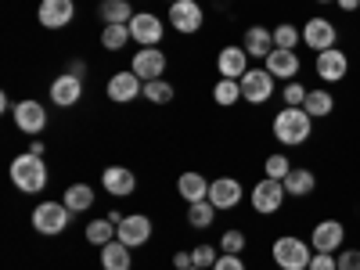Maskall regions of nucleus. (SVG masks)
<instances>
[{
  "instance_id": "nucleus-1",
  "label": "nucleus",
  "mask_w": 360,
  "mask_h": 270,
  "mask_svg": "<svg viewBox=\"0 0 360 270\" xmlns=\"http://www.w3.org/2000/svg\"><path fill=\"white\" fill-rule=\"evenodd\" d=\"M274 141H281L285 148H299V144H307L310 137H314V119H310V112L307 108H281L278 115H274Z\"/></svg>"
},
{
  "instance_id": "nucleus-2",
  "label": "nucleus",
  "mask_w": 360,
  "mask_h": 270,
  "mask_svg": "<svg viewBox=\"0 0 360 270\" xmlns=\"http://www.w3.org/2000/svg\"><path fill=\"white\" fill-rule=\"evenodd\" d=\"M11 184L22 191V195H40L47 188V166H44V155H33L25 152L11 162Z\"/></svg>"
},
{
  "instance_id": "nucleus-3",
  "label": "nucleus",
  "mask_w": 360,
  "mask_h": 270,
  "mask_svg": "<svg viewBox=\"0 0 360 270\" xmlns=\"http://www.w3.org/2000/svg\"><path fill=\"white\" fill-rule=\"evenodd\" d=\"M310 249H314V245H307L303 238L281 234L278 242L270 245V256H274V263H278L281 270H310V259H314Z\"/></svg>"
},
{
  "instance_id": "nucleus-4",
  "label": "nucleus",
  "mask_w": 360,
  "mask_h": 270,
  "mask_svg": "<svg viewBox=\"0 0 360 270\" xmlns=\"http://www.w3.org/2000/svg\"><path fill=\"white\" fill-rule=\"evenodd\" d=\"M69 205L65 202H40L37 209H33V227L40 231V234H62L65 227H69Z\"/></svg>"
},
{
  "instance_id": "nucleus-5",
  "label": "nucleus",
  "mask_w": 360,
  "mask_h": 270,
  "mask_svg": "<svg viewBox=\"0 0 360 270\" xmlns=\"http://www.w3.org/2000/svg\"><path fill=\"white\" fill-rule=\"evenodd\" d=\"M285 198H288V191H285L281 180H270V176H263L259 184L252 188V209H256L259 217L278 213V209L285 205Z\"/></svg>"
},
{
  "instance_id": "nucleus-6",
  "label": "nucleus",
  "mask_w": 360,
  "mask_h": 270,
  "mask_svg": "<svg viewBox=\"0 0 360 270\" xmlns=\"http://www.w3.org/2000/svg\"><path fill=\"white\" fill-rule=\"evenodd\" d=\"M303 44L310 47V51H328V47H335L339 44V29H335V22L332 18H324V15H314L307 25H303Z\"/></svg>"
},
{
  "instance_id": "nucleus-7",
  "label": "nucleus",
  "mask_w": 360,
  "mask_h": 270,
  "mask_svg": "<svg viewBox=\"0 0 360 270\" xmlns=\"http://www.w3.org/2000/svg\"><path fill=\"white\" fill-rule=\"evenodd\" d=\"M238 83H242V98H245L249 105H263V101L274 98V83H278V79L270 76L266 69H249Z\"/></svg>"
},
{
  "instance_id": "nucleus-8",
  "label": "nucleus",
  "mask_w": 360,
  "mask_h": 270,
  "mask_svg": "<svg viewBox=\"0 0 360 270\" xmlns=\"http://www.w3.org/2000/svg\"><path fill=\"white\" fill-rule=\"evenodd\" d=\"M314 69H317V76H321L324 83H342V79L349 76V58H346V51H339V47H328V51L317 54Z\"/></svg>"
},
{
  "instance_id": "nucleus-9",
  "label": "nucleus",
  "mask_w": 360,
  "mask_h": 270,
  "mask_svg": "<svg viewBox=\"0 0 360 270\" xmlns=\"http://www.w3.org/2000/svg\"><path fill=\"white\" fill-rule=\"evenodd\" d=\"M310 245H314V252H339L346 245V227L339 220H321L310 231Z\"/></svg>"
},
{
  "instance_id": "nucleus-10",
  "label": "nucleus",
  "mask_w": 360,
  "mask_h": 270,
  "mask_svg": "<svg viewBox=\"0 0 360 270\" xmlns=\"http://www.w3.org/2000/svg\"><path fill=\"white\" fill-rule=\"evenodd\" d=\"M15 127L22 130V134H44V127H47V108L40 105V101H33V98H29V101H18L15 105Z\"/></svg>"
},
{
  "instance_id": "nucleus-11",
  "label": "nucleus",
  "mask_w": 360,
  "mask_h": 270,
  "mask_svg": "<svg viewBox=\"0 0 360 270\" xmlns=\"http://www.w3.org/2000/svg\"><path fill=\"white\" fill-rule=\"evenodd\" d=\"M130 37L141 47H159V40H162V18L152 15V11H137L134 22H130Z\"/></svg>"
},
{
  "instance_id": "nucleus-12",
  "label": "nucleus",
  "mask_w": 360,
  "mask_h": 270,
  "mask_svg": "<svg viewBox=\"0 0 360 270\" xmlns=\"http://www.w3.org/2000/svg\"><path fill=\"white\" fill-rule=\"evenodd\" d=\"M137 94H144V79H141L134 69H127V72H115V76L108 79V101H115V105H127V101H134Z\"/></svg>"
},
{
  "instance_id": "nucleus-13",
  "label": "nucleus",
  "mask_w": 360,
  "mask_h": 270,
  "mask_svg": "<svg viewBox=\"0 0 360 270\" xmlns=\"http://www.w3.org/2000/svg\"><path fill=\"white\" fill-rule=\"evenodd\" d=\"M79 98H83V76L65 72V76L51 79V101L58 108H72V105H79Z\"/></svg>"
},
{
  "instance_id": "nucleus-14",
  "label": "nucleus",
  "mask_w": 360,
  "mask_h": 270,
  "mask_svg": "<svg viewBox=\"0 0 360 270\" xmlns=\"http://www.w3.org/2000/svg\"><path fill=\"white\" fill-rule=\"evenodd\" d=\"M72 11H76L72 0H40L37 22H40L44 29H65V25L72 22Z\"/></svg>"
},
{
  "instance_id": "nucleus-15",
  "label": "nucleus",
  "mask_w": 360,
  "mask_h": 270,
  "mask_svg": "<svg viewBox=\"0 0 360 270\" xmlns=\"http://www.w3.org/2000/svg\"><path fill=\"white\" fill-rule=\"evenodd\" d=\"M202 8L195 4V0H176V4H169V22L176 33H198L202 29Z\"/></svg>"
},
{
  "instance_id": "nucleus-16",
  "label": "nucleus",
  "mask_w": 360,
  "mask_h": 270,
  "mask_svg": "<svg viewBox=\"0 0 360 270\" xmlns=\"http://www.w3.org/2000/svg\"><path fill=\"white\" fill-rule=\"evenodd\" d=\"M130 69H134L144 83H148V79H162V72H166V51H159V47H144V51H137Z\"/></svg>"
},
{
  "instance_id": "nucleus-17",
  "label": "nucleus",
  "mask_w": 360,
  "mask_h": 270,
  "mask_svg": "<svg viewBox=\"0 0 360 270\" xmlns=\"http://www.w3.org/2000/svg\"><path fill=\"white\" fill-rule=\"evenodd\" d=\"M101 184H105V191L115 195V198H130V195L137 191V176H134V169H127V166H108V169L101 173Z\"/></svg>"
},
{
  "instance_id": "nucleus-18",
  "label": "nucleus",
  "mask_w": 360,
  "mask_h": 270,
  "mask_svg": "<svg viewBox=\"0 0 360 270\" xmlns=\"http://www.w3.org/2000/svg\"><path fill=\"white\" fill-rule=\"evenodd\" d=\"M115 238H119L123 245L137 249V245H144L148 238H152V220H148L144 213H137V217H127L123 224L115 227Z\"/></svg>"
},
{
  "instance_id": "nucleus-19",
  "label": "nucleus",
  "mask_w": 360,
  "mask_h": 270,
  "mask_svg": "<svg viewBox=\"0 0 360 270\" xmlns=\"http://www.w3.org/2000/svg\"><path fill=\"white\" fill-rule=\"evenodd\" d=\"M242 198H245V191H242V184H238L234 176H220V180L209 184V202H213L217 209H234Z\"/></svg>"
},
{
  "instance_id": "nucleus-20",
  "label": "nucleus",
  "mask_w": 360,
  "mask_h": 270,
  "mask_svg": "<svg viewBox=\"0 0 360 270\" xmlns=\"http://www.w3.org/2000/svg\"><path fill=\"white\" fill-rule=\"evenodd\" d=\"M217 69H220L224 79H242V76L249 72V54H245V47H224V51L217 54Z\"/></svg>"
},
{
  "instance_id": "nucleus-21",
  "label": "nucleus",
  "mask_w": 360,
  "mask_h": 270,
  "mask_svg": "<svg viewBox=\"0 0 360 270\" xmlns=\"http://www.w3.org/2000/svg\"><path fill=\"white\" fill-rule=\"evenodd\" d=\"M263 62H266L263 69L274 76V79H292V76L299 72V54H295V51H278V47H274V51L263 58Z\"/></svg>"
},
{
  "instance_id": "nucleus-22",
  "label": "nucleus",
  "mask_w": 360,
  "mask_h": 270,
  "mask_svg": "<svg viewBox=\"0 0 360 270\" xmlns=\"http://www.w3.org/2000/svg\"><path fill=\"white\" fill-rule=\"evenodd\" d=\"M281 184H285L288 198H310L314 188H317V176H314V169H307V166H292V173L281 180Z\"/></svg>"
},
{
  "instance_id": "nucleus-23",
  "label": "nucleus",
  "mask_w": 360,
  "mask_h": 270,
  "mask_svg": "<svg viewBox=\"0 0 360 270\" xmlns=\"http://www.w3.org/2000/svg\"><path fill=\"white\" fill-rule=\"evenodd\" d=\"M176 191H180V198H184L188 205L205 202V198H209V180H205L202 173H180V180H176Z\"/></svg>"
},
{
  "instance_id": "nucleus-24",
  "label": "nucleus",
  "mask_w": 360,
  "mask_h": 270,
  "mask_svg": "<svg viewBox=\"0 0 360 270\" xmlns=\"http://www.w3.org/2000/svg\"><path fill=\"white\" fill-rule=\"evenodd\" d=\"M242 47H245L249 58H266L270 51H274V33H270V29H263V25H252V29H245Z\"/></svg>"
},
{
  "instance_id": "nucleus-25",
  "label": "nucleus",
  "mask_w": 360,
  "mask_h": 270,
  "mask_svg": "<svg viewBox=\"0 0 360 270\" xmlns=\"http://www.w3.org/2000/svg\"><path fill=\"white\" fill-rule=\"evenodd\" d=\"M101 266L105 270H130V245H123L119 238L101 245Z\"/></svg>"
},
{
  "instance_id": "nucleus-26",
  "label": "nucleus",
  "mask_w": 360,
  "mask_h": 270,
  "mask_svg": "<svg viewBox=\"0 0 360 270\" xmlns=\"http://www.w3.org/2000/svg\"><path fill=\"white\" fill-rule=\"evenodd\" d=\"M101 22L105 25H130L134 22V8L127 0H105L101 4Z\"/></svg>"
},
{
  "instance_id": "nucleus-27",
  "label": "nucleus",
  "mask_w": 360,
  "mask_h": 270,
  "mask_svg": "<svg viewBox=\"0 0 360 270\" xmlns=\"http://www.w3.org/2000/svg\"><path fill=\"white\" fill-rule=\"evenodd\" d=\"M307 112H310V119H324V115H332V108H335V98H332V90H310L307 94V105H303Z\"/></svg>"
},
{
  "instance_id": "nucleus-28",
  "label": "nucleus",
  "mask_w": 360,
  "mask_h": 270,
  "mask_svg": "<svg viewBox=\"0 0 360 270\" xmlns=\"http://www.w3.org/2000/svg\"><path fill=\"white\" fill-rule=\"evenodd\" d=\"M62 202L69 205V213H86V209L94 205V188H90V184H72Z\"/></svg>"
},
{
  "instance_id": "nucleus-29",
  "label": "nucleus",
  "mask_w": 360,
  "mask_h": 270,
  "mask_svg": "<svg viewBox=\"0 0 360 270\" xmlns=\"http://www.w3.org/2000/svg\"><path fill=\"white\" fill-rule=\"evenodd\" d=\"M213 101L217 105H224V108H231V105H238L242 101V83L238 79H217V86H213Z\"/></svg>"
},
{
  "instance_id": "nucleus-30",
  "label": "nucleus",
  "mask_w": 360,
  "mask_h": 270,
  "mask_svg": "<svg viewBox=\"0 0 360 270\" xmlns=\"http://www.w3.org/2000/svg\"><path fill=\"white\" fill-rule=\"evenodd\" d=\"M217 213H220V209L209 202V198H205V202H195V205H188V224L198 227V231H205L209 224L217 220Z\"/></svg>"
},
{
  "instance_id": "nucleus-31",
  "label": "nucleus",
  "mask_w": 360,
  "mask_h": 270,
  "mask_svg": "<svg viewBox=\"0 0 360 270\" xmlns=\"http://www.w3.org/2000/svg\"><path fill=\"white\" fill-rule=\"evenodd\" d=\"M274 33V47L278 51H295L299 44H303V29H295L292 22H281L278 29H270Z\"/></svg>"
},
{
  "instance_id": "nucleus-32",
  "label": "nucleus",
  "mask_w": 360,
  "mask_h": 270,
  "mask_svg": "<svg viewBox=\"0 0 360 270\" xmlns=\"http://www.w3.org/2000/svg\"><path fill=\"white\" fill-rule=\"evenodd\" d=\"M130 40H134L130 37V25H105L101 29V47L105 51H123Z\"/></svg>"
},
{
  "instance_id": "nucleus-33",
  "label": "nucleus",
  "mask_w": 360,
  "mask_h": 270,
  "mask_svg": "<svg viewBox=\"0 0 360 270\" xmlns=\"http://www.w3.org/2000/svg\"><path fill=\"white\" fill-rule=\"evenodd\" d=\"M86 242L90 245H108V242H115V224L105 217V220H94V224H86Z\"/></svg>"
},
{
  "instance_id": "nucleus-34",
  "label": "nucleus",
  "mask_w": 360,
  "mask_h": 270,
  "mask_svg": "<svg viewBox=\"0 0 360 270\" xmlns=\"http://www.w3.org/2000/svg\"><path fill=\"white\" fill-rule=\"evenodd\" d=\"M144 98L152 101V105H169L173 101V86L166 79H148L144 83Z\"/></svg>"
},
{
  "instance_id": "nucleus-35",
  "label": "nucleus",
  "mask_w": 360,
  "mask_h": 270,
  "mask_svg": "<svg viewBox=\"0 0 360 270\" xmlns=\"http://www.w3.org/2000/svg\"><path fill=\"white\" fill-rule=\"evenodd\" d=\"M263 173H266L270 180H285V176L292 173V162H288L285 155H266V162H263Z\"/></svg>"
},
{
  "instance_id": "nucleus-36",
  "label": "nucleus",
  "mask_w": 360,
  "mask_h": 270,
  "mask_svg": "<svg viewBox=\"0 0 360 270\" xmlns=\"http://www.w3.org/2000/svg\"><path fill=\"white\" fill-rule=\"evenodd\" d=\"M217 259H220V249H213V245H195L191 249V263L202 266V270H213Z\"/></svg>"
},
{
  "instance_id": "nucleus-37",
  "label": "nucleus",
  "mask_w": 360,
  "mask_h": 270,
  "mask_svg": "<svg viewBox=\"0 0 360 270\" xmlns=\"http://www.w3.org/2000/svg\"><path fill=\"white\" fill-rule=\"evenodd\" d=\"M307 94H310V90H307L303 83L292 79V83H285V94H281V98H285L288 108H303V105H307Z\"/></svg>"
},
{
  "instance_id": "nucleus-38",
  "label": "nucleus",
  "mask_w": 360,
  "mask_h": 270,
  "mask_svg": "<svg viewBox=\"0 0 360 270\" xmlns=\"http://www.w3.org/2000/svg\"><path fill=\"white\" fill-rule=\"evenodd\" d=\"M217 249H220V252H231V256H238V252L245 249V234H242V231H224Z\"/></svg>"
},
{
  "instance_id": "nucleus-39",
  "label": "nucleus",
  "mask_w": 360,
  "mask_h": 270,
  "mask_svg": "<svg viewBox=\"0 0 360 270\" xmlns=\"http://www.w3.org/2000/svg\"><path fill=\"white\" fill-rule=\"evenodd\" d=\"M335 259H339V270H360V249H339L335 252Z\"/></svg>"
},
{
  "instance_id": "nucleus-40",
  "label": "nucleus",
  "mask_w": 360,
  "mask_h": 270,
  "mask_svg": "<svg viewBox=\"0 0 360 270\" xmlns=\"http://www.w3.org/2000/svg\"><path fill=\"white\" fill-rule=\"evenodd\" d=\"M310 270H339V259H335V252H314V259H310Z\"/></svg>"
},
{
  "instance_id": "nucleus-41",
  "label": "nucleus",
  "mask_w": 360,
  "mask_h": 270,
  "mask_svg": "<svg viewBox=\"0 0 360 270\" xmlns=\"http://www.w3.org/2000/svg\"><path fill=\"white\" fill-rule=\"evenodd\" d=\"M213 270H245L242 256H231V252H220V259L213 263Z\"/></svg>"
},
{
  "instance_id": "nucleus-42",
  "label": "nucleus",
  "mask_w": 360,
  "mask_h": 270,
  "mask_svg": "<svg viewBox=\"0 0 360 270\" xmlns=\"http://www.w3.org/2000/svg\"><path fill=\"white\" fill-rule=\"evenodd\" d=\"M173 266H176V270H188V266H195V263H191V252H173Z\"/></svg>"
},
{
  "instance_id": "nucleus-43",
  "label": "nucleus",
  "mask_w": 360,
  "mask_h": 270,
  "mask_svg": "<svg viewBox=\"0 0 360 270\" xmlns=\"http://www.w3.org/2000/svg\"><path fill=\"white\" fill-rule=\"evenodd\" d=\"M339 8L353 15V11H360V0H339Z\"/></svg>"
},
{
  "instance_id": "nucleus-44",
  "label": "nucleus",
  "mask_w": 360,
  "mask_h": 270,
  "mask_svg": "<svg viewBox=\"0 0 360 270\" xmlns=\"http://www.w3.org/2000/svg\"><path fill=\"white\" fill-rule=\"evenodd\" d=\"M0 112H15V105H11L8 94H0Z\"/></svg>"
},
{
  "instance_id": "nucleus-45",
  "label": "nucleus",
  "mask_w": 360,
  "mask_h": 270,
  "mask_svg": "<svg viewBox=\"0 0 360 270\" xmlns=\"http://www.w3.org/2000/svg\"><path fill=\"white\" fill-rule=\"evenodd\" d=\"M69 72H72V76H83V72H86V65H83V62H72V65H69Z\"/></svg>"
},
{
  "instance_id": "nucleus-46",
  "label": "nucleus",
  "mask_w": 360,
  "mask_h": 270,
  "mask_svg": "<svg viewBox=\"0 0 360 270\" xmlns=\"http://www.w3.org/2000/svg\"><path fill=\"white\" fill-rule=\"evenodd\" d=\"M317 4H339V0H317Z\"/></svg>"
},
{
  "instance_id": "nucleus-47",
  "label": "nucleus",
  "mask_w": 360,
  "mask_h": 270,
  "mask_svg": "<svg viewBox=\"0 0 360 270\" xmlns=\"http://www.w3.org/2000/svg\"><path fill=\"white\" fill-rule=\"evenodd\" d=\"M188 270H202V266H188Z\"/></svg>"
},
{
  "instance_id": "nucleus-48",
  "label": "nucleus",
  "mask_w": 360,
  "mask_h": 270,
  "mask_svg": "<svg viewBox=\"0 0 360 270\" xmlns=\"http://www.w3.org/2000/svg\"><path fill=\"white\" fill-rule=\"evenodd\" d=\"M166 4H176V0H166Z\"/></svg>"
}]
</instances>
